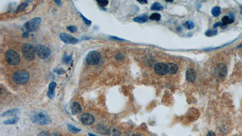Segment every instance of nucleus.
<instances>
[{"mask_svg": "<svg viewBox=\"0 0 242 136\" xmlns=\"http://www.w3.org/2000/svg\"><path fill=\"white\" fill-rule=\"evenodd\" d=\"M41 21V18L38 17L34 18L26 23L22 27L21 29L24 32H27L29 33L30 32H35L39 29Z\"/></svg>", "mask_w": 242, "mask_h": 136, "instance_id": "nucleus-1", "label": "nucleus"}, {"mask_svg": "<svg viewBox=\"0 0 242 136\" xmlns=\"http://www.w3.org/2000/svg\"><path fill=\"white\" fill-rule=\"evenodd\" d=\"M30 78L29 73L24 70H18L13 75L14 82L18 84H24L28 82Z\"/></svg>", "mask_w": 242, "mask_h": 136, "instance_id": "nucleus-2", "label": "nucleus"}, {"mask_svg": "<svg viewBox=\"0 0 242 136\" xmlns=\"http://www.w3.org/2000/svg\"><path fill=\"white\" fill-rule=\"evenodd\" d=\"M5 58L7 63L11 65H16L20 62L19 55L13 50H9L5 52Z\"/></svg>", "mask_w": 242, "mask_h": 136, "instance_id": "nucleus-3", "label": "nucleus"}, {"mask_svg": "<svg viewBox=\"0 0 242 136\" xmlns=\"http://www.w3.org/2000/svg\"><path fill=\"white\" fill-rule=\"evenodd\" d=\"M22 53L27 60L32 61L35 58L36 49L32 44H25L22 47Z\"/></svg>", "mask_w": 242, "mask_h": 136, "instance_id": "nucleus-4", "label": "nucleus"}, {"mask_svg": "<svg viewBox=\"0 0 242 136\" xmlns=\"http://www.w3.org/2000/svg\"><path fill=\"white\" fill-rule=\"evenodd\" d=\"M32 121L37 125H47L50 123L51 120L48 116L44 113H40L31 117Z\"/></svg>", "mask_w": 242, "mask_h": 136, "instance_id": "nucleus-5", "label": "nucleus"}, {"mask_svg": "<svg viewBox=\"0 0 242 136\" xmlns=\"http://www.w3.org/2000/svg\"><path fill=\"white\" fill-rule=\"evenodd\" d=\"M36 53L41 59H46L51 53L50 49L46 45L39 44L35 47Z\"/></svg>", "mask_w": 242, "mask_h": 136, "instance_id": "nucleus-6", "label": "nucleus"}, {"mask_svg": "<svg viewBox=\"0 0 242 136\" xmlns=\"http://www.w3.org/2000/svg\"><path fill=\"white\" fill-rule=\"evenodd\" d=\"M100 60V54L97 51H90L86 57V61L90 65H96Z\"/></svg>", "mask_w": 242, "mask_h": 136, "instance_id": "nucleus-7", "label": "nucleus"}, {"mask_svg": "<svg viewBox=\"0 0 242 136\" xmlns=\"http://www.w3.org/2000/svg\"><path fill=\"white\" fill-rule=\"evenodd\" d=\"M154 69L155 72L159 75L163 76L168 73V68L167 64L158 62L155 64Z\"/></svg>", "mask_w": 242, "mask_h": 136, "instance_id": "nucleus-8", "label": "nucleus"}, {"mask_svg": "<svg viewBox=\"0 0 242 136\" xmlns=\"http://www.w3.org/2000/svg\"><path fill=\"white\" fill-rule=\"evenodd\" d=\"M61 40L66 44H76L79 42V40L66 33H62L59 36Z\"/></svg>", "mask_w": 242, "mask_h": 136, "instance_id": "nucleus-9", "label": "nucleus"}, {"mask_svg": "<svg viewBox=\"0 0 242 136\" xmlns=\"http://www.w3.org/2000/svg\"><path fill=\"white\" fill-rule=\"evenodd\" d=\"M81 122L86 125H91L95 122V118L93 115L89 113H85L81 117Z\"/></svg>", "mask_w": 242, "mask_h": 136, "instance_id": "nucleus-10", "label": "nucleus"}, {"mask_svg": "<svg viewBox=\"0 0 242 136\" xmlns=\"http://www.w3.org/2000/svg\"><path fill=\"white\" fill-rule=\"evenodd\" d=\"M185 75H186L187 80L190 82H193L195 81V79L196 78L195 71L194 69L191 68H188L187 70Z\"/></svg>", "mask_w": 242, "mask_h": 136, "instance_id": "nucleus-11", "label": "nucleus"}, {"mask_svg": "<svg viewBox=\"0 0 242 136\" xmlns=\"http://www.w3.org/2000/svg\"><path fill=\"white\" fill-rule=\"evenodd\" d=\"M70 108V111H71L72 114H79L82 111L81 106L80 105L79 103H78V102H73L71 104Z\"/></svg>", "mask_w": 242, "mask_h": 136, "instance_id": "nucleus-12", "label": "nucleus"}, {"mask_svg": "<svg viewBox=\"0 0 242 136\" xmlns=\"http://www.w3.org/2000/svg\"><path fill=\"white\" fill-rule=\"evenodd\" d=\"M217 73L221 78H225L227 74V68L223 64H220L217 66Z\"/></svg>", "mask_w": 242, "mask_h": 136, "instance_id": "nucleus-13", "label": "nucleus"}, {"mask_svg": "<svg viewBox=\"0 0 242 136\" xmlns=\"http://www.w3.org/2000/svg\"><path fill=\"white\" fill-rule=\"evenodd\" d=\"M56 87V82H51L50 83V84L48 85V90L47 92V96L50 99L54 98Z\"/></svg>", "mask_w": 242, "mask_h": 136, "instance_id": "nucleus-14", "label": "nucleus"}, {"mask_svg": "<svg viewBox=\"0 0 242 136\" xmlns=\"http://www.w3.org/2000/svg\"><path fill=\"white\" fill-rule=\"evenodd\" d=\"M234 21V16L231 13L229 16H224L222 19V23L223 26H226L227 24H231Z\"/></svg>", "mask_w": 242, "mask_h": 136, "instance_id": "nucleus-15", "label": "nucleus"}, {"mask_svg": "<svg viewBox=\"0 0 242 136\" xmlns=\"http://www.w3.org/2000/svg\"><path fill=\"white\" fill-rule=\"evenodd\" d=\"M167 65H168V73L173 75L177 72V71L179 70V67L175 63L169 62V63H167Z\"/></svg>", "mask_w": 242, "mask_h": 136, "instance_id": "nucleus-16", "label": "nucleus"}, {"mask_svg": "<svg viewBox=\"0 0 242 136\" xmlns=\"http://www.w3.org/2000/svg\"><path fill=\"white\" fill-rule=\"evenodd\" d=\"M148 16L146 15H142L139 16H137L134 18V21L139 23H146L148 19Z\"/></svg>", "mask_w": 242, "mask_h": 136, "instance_id": "nucleus-17", "label": "nucleus"}, {"mask_svg": "<svg viewBox=\"0 0 242 136\" xmlns=\"http://www.w3.org/2000/svg\"><path fill=\"white\" fill-rule=\"evenodd\" d=\"M163 9V6L161 4H160L159 2H157L153 3L151 7V10L160 11V10H162Z\"/></svg>", "mask_w": 242, "mask_h": 136, "instance_id": "nucleus-18", "label": "nucleus"}, {"mask_svg": "<svg viewBox=\"0 0 242 136\" xmlns=\"http://www.w3.org/2000/svg\"><path fill=\"white\" fill-rule=\"evenodd\" d=\"M62 61L65 64H69L72 61V54L70 55H67L65 53L64 54Z\"/></svg>", "mask_w": 242, "mask_h": 136, "instance_id": "nucleus-19", "label": "nucleus"}, {"mask_svg": "<svg viewBox=\"0 0 242 136\" xmlns=\"http://www.w3.org/2000/svg\"><path fill=\"white\" fill-rule=\"evenodd\" d=\"M19 112V110L18 109H12L10 110H9L5 113H4L2 114V116H15L16 114H18V113Z\"/></svg>", "mask_w": 242, "mask_h": 136, "instance_id": "nucleus-20", "label": "nucleus"}, {"mask_svg": "<svg viewBox=\"0 0 242 136\" xmlns=\"http://www.w3.org/2000/svg\"><path fill=\"white\" fill-rule=\"evenodd\" d=\"M220 13H221V9L219 6H215L211 10V14L214 17H217Z\"/></svg>", "mask_w": 242, "mask_h": 136, "instance_id": "nucleus-21", "label": "nucleus"}, {"mask_svg": "<svg viewBox=\"0 0 242 136\" xmlns=\"http://www.w3.org/2000/svg\"><path fill=\"white\" fill-rule=\"evenodd\" d=\"M149 19L152 21H159L161 19V15L158 13H154L150 15Z\"/></svg>", "mask_w": 242, "mask_h": 136, "instance_id": "nucleus-22", "label": "nucleus"}, {"mask_svg": "<svg viewBox=\"0 0 242 136\" xmlns=\"http://www.w3.org/2000/svg\"><path fill=\"white\" fill-rule=\"evenodd\" d=\"M67 128H68V130H69V131H70L71 133H76L81 131V130L79 128H78L71 124H67Z\"/></svg>", "mask_w": 242, "mask_h": 136, "instance_id": "nucleus-23", "label": "nucleus"}, {"mask_svg": "<svg viewBox=\"0 0 242 136\" xmlns=\"http://www.w3.org/2000/svg\"><path fill=\"white\" fill-rule=\"evenodd\" d=\"M19 119L17 117H14L12 119H8L5 121H4V124H7V125H10V124H16L18 121Z\"/></svg>", "mask_w": 242, "mask_h": 136, "instance_id": "nucleus-24", "label": "nucleus"}, {"mask_svg": "<svg viewBox=\"0 0 242 136\" xmlns=\"http://www.w3.org/2000/svg\"><path fill=\"white\" fill-rule=\"evenodd\" d=\"M184 26L187 29H189V30L193 29L195 26L194 23L191 21H187L185 22V23L184 24Z\"/></svg>", "mask_w": 242, "mask_h": 136, "instance_id": "nucleus-25", "label": "nucleus"}, {"mask_svg": "<svg viewBox=\"0 0 242 136\" xmlns=\"http://www.w3.org/2000/svg\"><path fill=\"white\" fill-rule=\"evenodd\" d=\"M218 33L217 30L216 29H213V30H208L205 32V35L207 37H212L214 35H217Z\"/></svg>", "mask_w": 242, "mask_h": 136, "instance_id": "nucleus-26", "label": "nucleus"}, {"mask_svg": "<svg viewBox=\"0 0 242 136\" xmlns=\"http://www.w3.org/2000/svg\"><path fill=\"white\" fill-rule=\"evenodd\" d=\"M27 5H28V3L27 2H24L22 3L21 4H20L18 6V9L16 10H17L16 12H21V11L24 10L27 7Z\"/></svg>", "mask_w": 242, "mask_h": 136, "instance_id": "nucleus-27", "label": "nucleus"}, {"mask_svg": "<svg viewBox=\"0 0 242 136\" xmlns=\"http://www.w3.org/2000/svg\"><path fill=\"white\" fill-rule=\"evenodd\" d=\"M109 1L107 0H98L97 1V3L98 4V5L100 7H105L108 5Z\"/></svg>", "mask_w": 242, "mask_h": 136, "instance_id": "nucleus-28", "label": "nucleus"}, {"mask_svg": "<svg viewBox=\"0 0 242 136\" xmlns=\"http://www.w3.org/2000/svg\"><path fill=\"white\" fill-rule=\"evenodd\" d=\"M53 71L58 75H63L65 73V70L62 68H56L55 69H54Z\"/></svg>", "mask_w": 242, "mask_h": 136, "instance_id": "nucleus-29", "label": "nucleus"}, {"mask_svg": "<svg viewBox=\"0 0 242 136\" xmlns=\"http://www.w3.org/2000/svg\"><path fill=\"white\" fill-rule=\"evenodd\" d=\"M79 14H80V15H81V18H82V19H83V21H84V22L85 23V24H86L87 25H90V24H92V21H91L90 20L88 19H87V18H86L85 16H84V15H83L82 13H81L80 12H79Z\"/></svg>", "mask_w": 242, "mask_h": 136, "instance_id": "nucleus-30", "label": "nucleus"}, {"mask_svg": "<svg viewBox=\"0 0 242 136\" xmlns=\"http://www.w3.org/2000/svg\"><path fill=\"white\" fill-rule=\"evenodd\" d=\"M67 29L70 32H72V33H75V32H76L77 31V28H76V27L75 26H67Z\"/></svg>", "mask_w": 242, "mask_h": 136, "instance_id": "nucleus-31", "label": "nucleus"}, {"mask_svg": "<svg viewBox=\"0 0 242 136\" xmlns=\"http://www.w3.org/2000/svg\"><path fill=\"white\" fill-rule=\"evenodd\" d=\"M115 58H116V59L117 60L122 61V60L124 59V56L122 54H121V53H118L116 55Z\"/></svg>", "mask_w": 242, "mask_h": 136, "instance_id": "nucleus-32", "label": "nucleus"}, {"mask_svg": "<svg viewBox=\"0 0 242 136\" xmlns=\"http://www.w3.org/2000/svg\"><path fill=\"white\" fill-rule=\"evenodd\" d=\"M223 23L222 22H218V23H217L214 24L213 27L214 28H216L217 27H223Z\"/></svg>", "mask_w": 242, "mask_h": 136, "instance_id": "nucleus-33", "label": "nucleus"}, {"mask_svg": "<svg viewBox=\"0 0 242 136\" xmlns=\"http://www.w3.org/2000/svg\"><path fill=\"white\" fill-rule=\"evenodd\" d=\"M206 136H216V134L212 131H209L208 133V134H207V135Z\"/></svg>", "mask_w": 242, "mask_h": 136, "instance_id": "nucleus-34", "label": "nucleus"}, {"mask_svg": "<svg viewBox=\"0 0 242 136\" xmlns=\"http://www.w3.org/2000/svg\"><path fill=\"white\" fill-rule=\"evenodd\" d=\"M38 136H48V134L46 131H43L38 135Z\"/></svg>", "mask_w": 242, "mask_h": 136, "instance_id": "nucleus-35", "label": "nucleus"}, {"mask_svg": "<svg viewBox=\"0 0 242 136\" xmlns=\"http://www.w3.org/2000/svg\"><path fill=\"white\" fill-rule=\"evenodd\" d=\"M54 2L56 4H58V5H62V1H59V0H54Z\"/></svg>", "mask_w": 242, "mask_h": 136, "instance_id": "nucleus-36", "label": "nucleus"}, {"mask_svg": "<svg viewBox=\"0 0 242 136\" xmlns=\"http://www.w3.org/2000/svg\"><path fill=\"white\" fill-rule=\"evenodd\" d=\"M29 37V33H27V32H24L23 35V38H27Z\"/></svg>", "mask_w": 242, "mask_h": 136, "instance_id": "nucleus-37", "label": "nucleus"}, {"mask_svg": "<svg viewBox=\"0 0 242 136\" xmlns=\"http://www.w3.org/2000/svg\"><path fill=\"white\" fill-rule=\"evenodd\" d=\"M138 1L141 4H147L148 1L146 0H138Z\"/></svg>", "mask_w": 242, "mask_h": 136, "instance_id": "nucleus-38", "label": "nucleus"}, {"mask_svg": "<svg viewBox=\"0 0 242 136\" xmlns=\"http://www.w3.org/2000/svg\"><path fill=\"white\" fill-rule=\"evenodd\" d=\"M110 38L111 39H113L114 40H119V41H123L124 40L122 39H120V38H116V37H110Z\"/></svg>", "mask_w": 242, "mask_h": 136, "instance_id": "nucleus-39", "label": "nucleus"}, {"mask_svg": "<svg viewBox=\"0 0 242 136\" xmlns=\"http://www.w3.org/2000/svg\"><path fill=\"white\" fill-rule=\"evenodd\" d=\"M51 136H61V134L59 133L55 132V133H53Z\"/></svg>", "mask_w": 242, "mask_h": 136, "instance_id": "nucleus-40", "label": "nucleus"}, {"mask_svg": "<svg viewBox=\"0 0 242 136\" xmlns=\"http://www.w3.org/2000/svg\"><path fill=\"white\" fill-rule=\"evenodd\" d=\"M89 135L90 136H96V135H95V134H91V133H89Z\"/></svg>", "mask_w": 242, "mask_h": 136, "instance_id": "nucleus-41", "label": "nucleus"}, {"mask_svg": "<svg viewBox=\"0 0 242 136\" xmlns=\"http://www.w3.org/2000/svg\"><path fill=\"white\" fill-rule=\"evenodd\" d=\"M181 29H181V27H179V28H177V30H178V31H180V30L181 31Z\"/></svg>", "mask_w": 242, "mask_h": 136, "instance_id": "nucleus-42", "label": "nucleus"}, {"mask_svg": "<svg viewBox=\"0 0 242 136\" xmlns=\"http://www.w3.org/2000/svg\"><path fill=\"white\" fill-rule=\"evenodd\" d=\"M166 1H167V2H173V1H172V0H171V1H170V0H167Z\"/></svg>", "mask_w": 242, "mask_h": 136, "instance_id": "nucleus-43", "label": "nucleus"}]
</instances>
